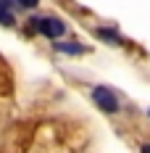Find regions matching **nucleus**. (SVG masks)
<instances>
[{
  "instance_id": "1",
  "label": "nucleus",
  "mask_w": 150,
  "mask_h": 153,
  "mask_svg": "<svg viewBox=\"0 0 150 153\" xmlns=\"http://www.w3.org/2000/svg\"><path fill=\"white\" fill-rule=\"evenodd\" d=\"M29 27H34V32H40L42 37L53 40V42L66 34V24H63L61 19H55V16H37V19L29 21Z\"/></svg>"
},
{
  "instance_id": "2",
  "label": "nucleus",
  "mask_w": 150,
  "mask_h": 153,
  "mask_svg": "<svg viewBox=\"0 0 150 153\" xmlns=\"http://www.w3.org/2000/svg\"><path fill=\"white\" fill-rule=\"evenodd\" d=\"M92 100L98 103V108H100L103 114H116V111H119V100H116V95L108 90V87H103V85L92 90Z\"/></svg>"
},
{
  "instance_id": "3",
  "label": "nucleus",
  "mask_w": 150,
  "mask_h": 153,
  "mask_svg": "<svg viewBox=\"0 0 150 153\" xmlns=\"http://www.w3.org/2000/svg\"><path fill=\"white\" fill-rule=\"evenodd\" d=\"M53 48L63 53V56H82V53H87V48L79 45V42H53Z\"/></svg>"
},
{
  "instance_id": "4",
  "label": "nucleus",
  "mask_w": 150,
  "mask_h": 153,
  "mask_svg": "<svg viewBox=\"0 0 150 153\" xmlns=\"http://www.w3.org/2000/svg\"><path fill=\"white\" fill-rule=\"evenodd\" d=\"M13 3L11 0H0V24L3 27H13L16 24V16H13Z\"/></svg>"
},
{
  "instance_id": "5",
  "label": "nucleus",
  "mask_w": 150,
  "mask_h": 153,
  "mask_svg": "<svg viewBox=\"0 0 150 153\" xmlns=\"http://www.w3.org/2000/svg\"><path fill=\"white\" fill-rule=\"evenodd\" d=\"M98 34H100L103 40H108V42H121V37L116 32H111V29H98Z\"/></svg>"
},
{
  "instance_id": "6",
  "label": "nucleus",
  "mask_w": 150,
  "mask_h": 153,
  "mask_svg": "<svg viewBox=\"0 0 150 153\" xmlns=\"http://www.w3.org/2000/svg\"><path fill=\"white\" fill-rule=\"evenodd\" d=\"M37 3H40V0H16L18 8H37Z\"/></svg>"
},
{
  "instance_id": "7",
  "label": "nucleus",
  "mask_w": 150,
  "mask_h": 153,
  "mask_svg": "<svg viewBox=\"0 0 150 153\" xmlns=\"http://www.w3.org/2000/svg\"><path fill=\"white\" fill-rule=\"evenodd\" d=\"M142 153H150V143H145V145H142Z\"/></svg>"
}]
</instances>
